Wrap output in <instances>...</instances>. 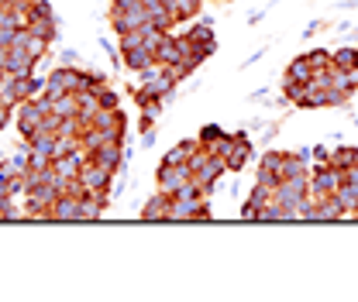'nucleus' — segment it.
<instances>
[{"mask_svg":"<svg viewBox=\"0 0 358 302\" xmlns=\"http://www.w3.org/2000/svg\"><path fill=\"white\" fill-rule=\"evenodd\" d=\"M200 3H203V0H173L169 7L176 10V21H189V17L200 14Z\"/></svg>","mask_w":358,"mask_h":302,"instance_id":"obj_23","label":"nucleus"},{"mask_svg":"<svg viewBox=\"0 0 358 302\" xmlns=\"http://www.w3.org/2000/svg\"><path fill=\"white\" fill-rule=\"evenodd\" d=\"M45 86H48V80H38L35 73H31V76H21V80H17V96H21V103H24V100L42 96Z\"/></svg>","mask_w":358,"mask_h":302,"instance_id":"obj_17","label":"nucleus"},{"mask_svg":"<svg viewBox=\"0 0 358 302\" xmlns=\"http://www.w3.org/2000/svg\"><path fill=\"white\" fill-rule=\"evenodd\" d=\"M345 73H348V86H352V93H355L358 89V66L355 69H345Z\"/></svg>","mask_w":358,"mask_h":302,"instance_id":"obj_34","label":"nucleus"},{"mask_svg":"<svg viewBox=\"0 0 358 302\" xmlns=\"http://www.w3.org/2000/svg\"><path fill=\"white\" fill-rule=\"evenodd\" d=\"M14 45H17V48H24V52H28L35 62H42L45 52H48V45H52V42H45L42 35H35L31 28H21V31H17V42H14Z\"/></svg>","mask_w":358,"mask_h":302,"instance_id":"obj_11","label":"nucleus"},{"mask_svg":"<svg viewBox=\"0 0 358 302\" xmlns=\"http://www.w3.org/2000/svg\"><path fill=\"white\" fill-rule=\"evenodd\" d=\"M17 31H21V28H10V24L0 28V48H10V45L17 42Z\"/></svg>","mask_w":358,"mask_h":302,"instance_id":"obj_29","label":"nucleus"},{"mask_svg":"<svg viewBox=\"0 0 358 302\" xmlns=\"http://www.w3.org/2000/svg\"><path fill=\"white\" fill-rule=\"evenodd\" d=\"M169 210H173V196H169V192H155V196L141 206V220H148V223L166 220V223H169Z\"/></svg>","mask_w":358,"mask_h":302,"instance_id":"obj_10","label":"nucleus"},{"mask_svg":"<svg viewBox=\"0 0 358 302\" xmlns=\"http://www.w3.org/2000/svg\"><path fill=\"white\" fill-rule=\"evenodd\" d=\"M320 28H324V21H310V24H307V31H303V38H313Z\"/></svg>","mask_w":358,"mask_h":302,"instance_id":"obj_33","label":"nucleus"},{"mask_svg":"<svg viewBox=\"0 0 358 302\" xmlns=\"http://www.w3.org/2000/svg\"><path fill=\"white\" fill-rule=\"evenodd\" d=\"M334 220H348V213H345L338 196H327V199L317 203V220L313 223H334Z\"/></svg>","mask_w":358,"mask_h":302,"instance_id":"obj_14","label":"nucleus"},{"mask_svg":"<svg viewBox=\"0 0 358 302\" xmlns=\"http://www.w3.org/2000/svg\"><path fill=\"white\" fill-rule=\"evenodd\" d=\"M96 100H100V110H117V93L114 89H96Z\"/></svg>","mask_w":358,"mask_h":302,"instance_id":"obj_27","label":"nucleus"},{"mask_svg":"<svg viewBox=\"0 0 358 302\" xmlns=\"http://www.w3.org/2000/svg\"><path fill=\"white\" fill-rule=\"evenodd\" d=\"M76 179H80V186H83L87 192H110V186H114V172H110L107 165L93 162V158L83 162V169H80Z\"/></svg>","mask_w":358,"mask_h":302,"instance_id":"obj_4","label":"nucleus"},{"mask_svg":"<svg viewBox=\"0 0 358 302\" xmlns=\"http://www.w3.org/2000/svg\"><path fill=\"white\" fill-rule=\"evenodd\" d=\"M7 76H10V73H7V66H0V83H3Z\"/></svg>","mask_w":358,"mask_h":302,"instance_id":"obj_35","label":"nucleus"},{"mask_svg":"<svg viewBox=\"0 0 358 302\" xmlns=\"http://www.w3.org/2000/svg\"><path fill=\"white\" fill-rule=\"evenodd\" d=\"M155 182H159V192H176L182 182H189V169L186 165H159V172H155Z\"/></svg>","mask_w":358,"mask_h":302,"instance_id":"obj_9","label":"nucleus"},{"mask_svg":"<svg viewBox=\"0 0 358 302\" xmlns=\"http://www.w3.org/2000/svg\"><path fill=\"white\" fill-rule=\"evenodd\" d=\"M121 59H124V66H128L131 73H145L148 66H155V52H152V48H145V45H138V48H124V52H121Z\"/></svg>","mask_w":358,"mask_h":302,"instance_id":"obj_12","label":"nucleus"},{"mask_svg":"<svg viewBox=\"0 0 358 302\" xmlns=\"http://www.w3.org/2000/svg\"><path fill=\"white\" fill-rule=\"evenodd\" d=\"M35 35H42L45 42H55L59 38V17H38V21H31L28 24Z\"/></svg>","mask_w":358,"mask_h":302,"instance_id":"obj_21","label":"nucleus"},{"mask_svg":"<svg viewBox=\"0 0 358 302\" xmlns=\"http://www.w3.org/2000/svg\"><path fill=\"white\" fill-rule=\"evenodd\" d=\"M331 165H334L338 172H348V169H355V165H358V148H352V144H341V148H334V151H331Z\"/></svg>","mask_w":358,"mask_h":302,"instance_id":"obj_16","label":"nucleus"},{"mask_svg":"<svg viewBox=\"0 0 358 302\" xmlns=\"http://www.w3.org/2000/svg\"><path fill=\"white\" fill-rule=\"evenodd\" d=\"M189 48H193V38L182 31V35H173V31H166V38L159 42V48H155V62L159 66H176V62H182L186 55H189Z\"/></svg>","mask_w":358,"mask_h":302,"instance_id":"obj_2","label":"nucleus"},{"mask_svg":"<svg viewBox=\"0 0 358 302\" xmlns=\"http://www.w3.org/2000/svg\"><path fill=\"white\" fill-rule=\"evenodd\" d=\"M52 114L69 121V117H80V107H76V93H59L52 96Z\"/></svg>","mask_w":358,"mask_h":302,"instance_id":"obj_15","label":"nucleus"},{"mask_svg":"<svg viewBox=\"0 0 358 302\" xmlns=\"http://www.w3.org/2000/svg\"><path fill=\"white\" fill-rule=\"evenodd\" d=\"M48 96H59V93H80V69L76 66H59L52 76H48Z\"/></svg>","mask_w":358,"mask_h":302,"instance_id":"obj_6","label":"nucleus"},{"mask_svg":"<svg viewBox=\"0 0 358 302\" xmlns=\"http://www.w3.org/2000/svg\"><path fill=\"white\" fill-rule=\"evenodd\" d=\"M262 216V206L255 203V199H248L245 206H241V220H259Z\"/></svg>","mask_w":358,"mask_h":302,"instance_id":"obj_30","label":"nucleus"},{"mask_svg":"<svg viewBox=\"0 0 358 302\" xmlns=\"http://www.w3.org/2000/svg\"><path fill=\"white\" fill-rule=\"evenodd\" d=\"M307 192H310V172H296V175H289V179H282V182L275 186L272 199L293 210V206H296V203H300Z\"/></svg>","mask_w":358,"mask_h":302,"instance_id":"obj_3","label":"nucleus"},{"mask_svg":"<svg viewBox=\"0 0 358 302\" xmlns=\"http://www.w3.org/2000/svg\"><path fill=\"white\" fill-rule=\"evenodd\" d=\"M355 31H358V28H355ZM355 42H358V35H355Z\"/></svg>","mask_w":358,"mask_h":302,"instance_id":"obj_37","label":"nucleus"},{"mask_svg":"<svg viewBox=\"0 0 358 302\" xmlns=\"http://www.w3.org/2000/svg\"><path fill=\"white\" fill-rule=\"evenodd\" d=\"M196 148H200V141H182V144H176V148H169V151H166V158H162V162H166V165H186V162H189V155H193Z\"/></svg>","mask_w":358,"mask_h":302,"instance_id":"obj_19","label":"nucleus"},{"mask_svg":"<svg viewBox=\"0 0 358 302\" xmlns=\"http://www.w3.org/2000/svg\"><path fill=\"white\" fill-rule=\"evenodd\" d=\"M303 55H307V62L313 66V73L331 66V52H324V48H313V52H303Z\"/></svg>","mask_w":358,"mask_h":302,"instance_id":"obj_26","label":"nucleus"},{"mask_svg":"<svg viewBox=\"0 0 358 302\" xmlns=\"http://www.w3.org/2000/svg\"><path fill=\"white\" fill-rule=\"evenodd\" d=\"M52 220L55 223H69V220H80V199L76 196H59L55 203H52Z\"/></svg>","mask_w":358,"mask_h":302,"instance_id":"obj_13","label":"nucleus"},{"mask_svg":"<svg viewBox=\"0 0 358 302\" xmlns=\"http://www.w3.org/2000/svg\"><path fill=\"white\" fill-rule=\"evenodd\" d=\"M331 66H338V69H355V66H358V48L345 45V48L331 52Z\"/></svg>","mask_w":358,"mask_h":302,"instance_id":"obj_22","label":"nucleus"},{"mask_svg":"<svg viewBox=\"0 0 358 302\" xmlns=\"http://www.w3.org/2000/svg\"><path fill=\"white\" fill-rule=\"evenodd\" d=\"M286 80H296V83H310L313 80V66L307 62V55H296L286 69Z\"/></svg>","mask_w":358,"mask_h":302,"instance_id":"obj_20","label":"nucleus"},{"mask_svg":"<svg viewBox=\"0 0 358 302\" xmlns=\"http://www.w3.org/2000/svg\"><path fill=\"white\" fill-rule=\"evenodd\" d=\"M10 114H14V107H0V130L10 124Z\"/></svg>","mask_w":358,"mask_h":302,"instance_id":"obj_32","label":"nucleus"},{"mask_svg":"<svg viewBox=\"0 0 358 302\" xmlns=\"http://www.w3.org/2000/svg\"><path fill=\"white\" fill-rule=\"evenodd\" d=\"M38 17H55L48 0H35V3H31V21H38Z\"/></svg>","mask_w":358,"mask_h":302,"instance_id":"obj_28","label":"nucleus"},{"mask_svg":"<svg viewBox=\"0 0 358 302\" xmlns=\"http://www.w3.org/2000/svg\"><path fill=\"white\" fill-rule=\"evenodd\" d=\"M93 128L103 130L110 141H124V134H128V121H124V114H121V110H100V114L93 117Z\"/></svg>","mask_w":358,"mask_h":302,"instance_id":"obj_7","label":"nucleus"},{"mask_svg":"<svg viewBox=\"0 0 358 302\" xmlns=\"http://www.w3.org/2000/svg\"><path fill=\"white\" fill-rule=\"evenodd\" d=\"M162 3H173V0H162Z\"/></svg>","mask_w":358,"mask_h":302,"instance_id":"obj_36","label":"nucleus"},{"mask_svg":"<svg viewBox=\"0 0 358 302\" xmlns=\"http://www.w3.org/2000/svg\"><path fill=\"white\" fill-rule=\"evenodd\" d=\"M141 24H152L145 7H131V10H114V7H110V28H114L117 35L134 31V28H141Z\"/></svg>","mask_w":358,"mask_h":302,"instance_id":"obj_8","label":"nucleus"},{"mask_svg":"<svg viewBox=\"0 0 358 302\" xmlns=\"http://www.w3.org/2000/svg\"><path fill=\"white\" fill-rule=\"evenodd\" d=\"M55 137H59V134H52V130H38V134H31V137H28V148H31L35 155L52 158V151H55Z\"/></svg>","mask_w":358,"mask_h":302,"instance_id":"obj_18","label":"nucleus"},{"mask_svg":"<svg viewBox=\"0 0 358 302\" xmlns=\"http://www.w3.org/2000/svg\"><path fill=\"white\" fill-rule=\"evenodd\" d=\"M341 182H345V172H338L331 162L310 165V196H313V203H320V199L334 196Z\"/></svg>","mask_w":358,"mask_h":302,"instance_id":"obj_1","label":"nucleus"},{"mask_svg":"<svg viewBox=\"0 0 358 302\" xmlns=\"http://www.w3.org/2000/svg\"><path fill=\"white\" fill-rule=\"evenodd\" d=\"M248 158H252V141H248V134H245V130L231 134V148H227V155H224L227 172H241V169L248 165Z\"/></svg>","mask_w":358,"mask_h":302,"instance_id":"obj_5","label":"nucleus"},{"mask_svg":"<svg viewBox=\"0 0 358 302\" xmlns=\"http://www.w3.org/2000/svg\"><path fill=\"white\" fill-rule=\"evenodd\" d=\"M59 59H62V66H76L80 52H76V48H62V55H59Z\"/></svg>","mask_w":358,"mask_h":302,"instance_id":"obj_31","label":"nucleus"},{"mask_svg":"<svg viewBox=\"0 0 358 302\" xmlns=\"http://www.w3.org/2000/svg\"><path fill=\"white\" fill-rule=\"evenodd\" d=\"M307 96V83H296V80H282V100L286 103H300Z\"/></svg>","mask_w":358,"mask_h":302,"instance_id":"obj_24","label":"nucleus"},{"mask_svg":"<svg viewBox=\"0 0 358 302\" xmlns=\"http://www.w3.org/2000/svg\"><path fill=\"white\" fill-rule=\"evenodd\" d=\"M210 28H214V17H207V21L193 24V28H189L186 35H189L193 42H214V31H210Z\"/></svg>","mask_w":358,"mask_h":302,"instance_id":"obj_25","label":"nucleus"}]
</instances>
